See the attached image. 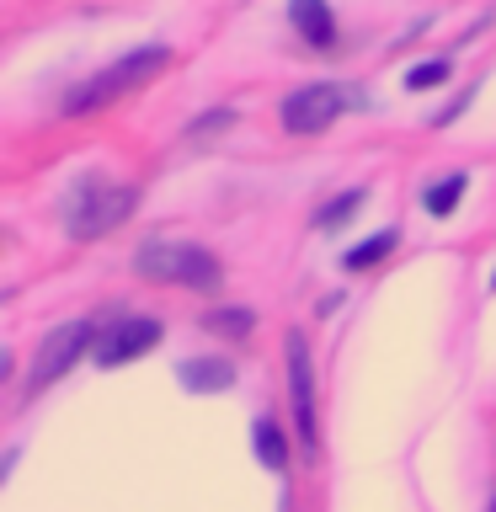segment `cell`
<instances>
[{
  "label": "cell",
  "mask_w": 496,
  "mask_h": 512,
  "mask_svg": "<svg viewBox=\"0 0 496 512\" xmlns=\"http://www.w3.org/2000/svg\"><path fill=\"white\" fill-rule=\"evenodd\" d=\"M491 512H496V502H491Z\"/></svg>",
  "instance_id": "obj_17"
},
{
  "label": "cell",
  "mask_w": 496,
  "mask_h": 512,
  "mask_svg": "<svg viewBox=\"0 0 496 512\" xmlns=\"http://www.w3.org/2000/svg\"><path fill=\"white\" fill-rule=\"evenodd\" d=\"M256 454H262L267 470H288V443H283L278 422H256Z\"/></svg>",
  "instance_id": "obj_14"
},
{
  "label": "cell",
  "mask_w": 496,
  "mask_h": 512,
  "mask_svg": "<svg viewBox=\"0 0 496 512\" xmlns=\"http://www.w3.org/2000/svg\"><path fill=\"white\" fill-rule=\"evenodd\" d=\"M491 288H496V278H491Z\"/></svg>",
  "instance_id": "obj_16"
},
{
  "label": "cell",
  "mask_w": 496,
  "mask_h": 512,
  "mask_svg": "<svg viewBox=\"0 0 496 512\" xmlns=\"http://www.w3.org/2000/svg\"><path fill=\"white\" fill-rule=\"evenodd\" d=\"M363 198H368L363 187H352V192H342V198H331V203L315 214V230H336V224H347V219L363 208Z\"/></svg>",
  "instance_id": "obj_13"
},
{
  "label": "cell",
  "mask_w": 496,
  "mask_h": 512,
  "mask_svg": "<svg viewBox=\"0 0 496 512\" xmlns=\"http://www.w3.org/2000/svg\"><path fill=\"white\" fill-rule=\"evenodd\" d=\"M160 70H171V48H134V54H123L118 64H107L102 75H91L80 91L64 96V112L80 118V112H102L107 102H118V96L150 86Z\"/></svg>",
  "instance_id": "obj_1"
},
{
  "label": "cell",
  "mask_w": 496,
  "mask_h": 512,
  "mask_svg": "<svg viewBox=\"0 0 496 512\" xmlns=\"http://www.w3.org/2000/svg\"><path fill=\"white\" fill-rule=\"evenodd\" d=\"M134 203H139L134 187L107 182V176H80L70 187V198H64V230L75 240H96V235H107L112 224H123V214Z\"/></svg>",
  "instance_id": "obj_3"
},
{
  "label": "cell",
  "mask_w": 496,
  "mask_h": 512,
  "mask_svg": "<svg viewBox=\"0 0 496 512\" xmlns=\"http://www.w3.org/2000/svg\"><path fill=\"white\" fill-rule=\"evenodd\" d=\"M464 187H470V176H464V171H454V176H448V182H438V187H427V214L448 219V214H454V203L464 198Z\"/></svg>",
  "instance_id": "obj_12"
},
{
  "label": "cell",
  "mask_w": 496,
  "mask_h": 512,
  "mask_svg": "<svg viewBox=\"0 0 496 512\" xmlns=\"http://www.w3.org/2000/svg\"><path fill=\"white\" fill-rule=\"evenodd\" d=\"M182 384H187V390H198V395L230 390V384H235V363H230V358H214V352L187 358V363H182Z\"/></svg>",
  "instance_id": "obj_9"
},
{
  "label": "cell",
  "mask_w": 496,
  "mask_h": 512,
  "mask_svg": "<svg viewBox=\"0 0 496 512\" xmlns=\"http://www.w3.org/2000/svg\"><path fill=\"white\" fill-rule=\"evenodd\" d=\"M155 342H160V320H155V315H134V320H123V326L112 331L107 342L91 352V358L102 363V368H118V363L144 358V352H150Z\"/></svg>",
  "instance_id": "obj_7"
},
{
  "label": "cell",
  "mask_w": 496,
  "mask_h": 512,
  "mask_svg": "<svg viewBox=\"0 0 496 512\" xmlns=\"http://www.w3.org/2000/svg\"><path fill=\"white\" fill-rule=\"evenodd\" d=\"M134 267H139V278H150V283L198 288V294H214L224 283V267L214 262V251L187 246V240H144Z\"/></svg>",
  "instance_id": "obj_2"
},
{
  "label": "cell",
  "mask_w": 496,
  "mask_h": 512,
  "mask_svg": "<svg viewBox=\"0 0 496 512\" xmlns=\"http://www.w3.org/2000/svg\"><path fill=\"white\" fill-rule=\"evenodd\" d=\"M352 107H363V96L347 91V86H331V80L299 86L294 96H283V128L288 134H320V128H331Z\"/></svg>",
  "instance_id": "obj_5"
},
{
  "label": "cell",
  "mask_w": 496,
  "mask_h": 512,
  "mask_svg": "<svg viewBox=\"0 0 496 512\" xmlns=\"http://www.w3.org/2000/svg\"><path fill=\"white\" fill-rule=\"evenodd\" d=\"M198 326L214 331V336H230V342H246L251 326H256V315H251V310H203Z\"/></svg>",
  "instance_id": "obj_10"
},
{
  "label": "cell",
  "mask_w": 496,
  "mask_h": 512,
  "mask_svg": "<svg viewBox=\"0 0 496 512\" xmlns=\"http://www.w3.org/2000/svg\"><path fill=\"white\" fill-rule=\"evenodd\" d=\"M288 22H294L299 38L310 43V48H320V54L336 43V22H331V6H326V0H294V6H288Z\"/></svg>",
  "instance_id": "obj_8"
},
{
  "label": "cell",
  "mask_w": 496,
  "mask_h": 512,
  "mask_svg": "<svg viewBox=\"0 0 496 512\" xmlns=\"http://www.w3.org/2000/svg\"><path fill=\"white\" fill-rule=\"evenodd\" d=\"M395 251V230H379V235H368L363 246H352L342 262L352 267V272H363V267H374V262H384V256Z\"/></svg>",
  "instance_id": "obj_11"
},
{
  "label": "cell",
  "mask_w": 496,
  "mask_h": 512,
  "mask_svg": "<svg viewBox=\"0 0 496 512\" xmlns=\"http://www.w3.org/2000/svg\"><path fill=\"white\" fill-rule=\"evenodd\" d=\"M288 395H294L299 438L304 448H320V422H315V374H310V342L294 331L288 336Z\"/></svg>",
  "instance_id": "obj_6"
},
{
  "label": "cell",
  "mask_w": 496,
  "mask_h": 512,
  "mask_svg": "<svg viewBox=\"0 0 496 512\" xmlns=\"http://www.w3.org/2000/svg\"><path fill=\"white\" fill-rule=\"evenodd\" d=\"M438 80H448V59H432V64H416V70L406 75V86H411V91H427V86H438Z\"/></svg>",
  "instance_id": "obj_15"
},
{
  "label": "cell",
  "mask_w": 496,
  "mask_h": 512,
  "mask_svg": "<svg viewBox=\"0 0 496 512\" xmlns=\"http://www.w3.org/2000/svg\"><path fill=\"white\" fill-rule=\"evenodd\" d=\"M96 342V326L91 320H64L59 331H48V342L38 347V358H32V368H27V400L38 395V390H48L54 379H64L70 368L86 358V347ZM96 352V347H91Z\"/></svg>",
  "instance_id": "obj_4"
}]
</instances>
